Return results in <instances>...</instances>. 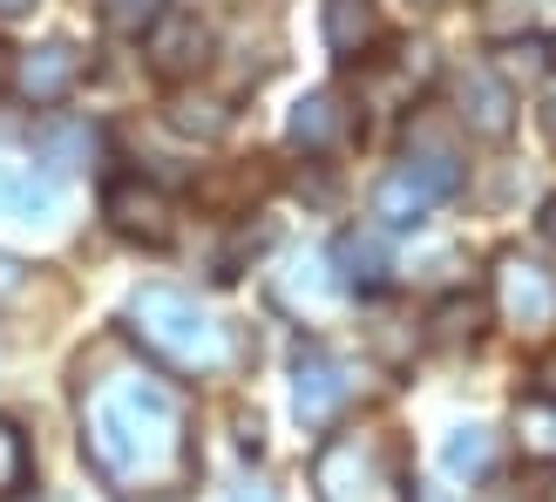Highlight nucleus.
Returning a JSON list of instances; mask_svg holds the SVG:
<instances>
[{
    "label": "nucleus",
    "instance_id": "1a4fd4ad",
    "mask_svg": "<svg viewBox=\"0 0 556 502\" xmlns=\"http://www.w3.org/2000/svg\"><path fill=\"white\" fill-rule=\"evenodd\" d=\"M455 109H462V123L476 136H489V143H503L516 129V96H509V81L489 75V68H462L455 75Z\"/></svg>",
    "mask_w": 556,
    "mask_h": 502
},
{
    "label": "nucleus",
    "instance_id": "20e7f679",
    "mask_svg": "<svg viewBox=\"0 0 556 502\" xmlns=\"http://www.w3.org/2000/svg\"><path fill=\"white\" fill-rule=\"evenodd\" d=\"M455 190H462V163L448 150H414L407 163H394V171L380 177L374 211L387 217V225H421V217L434 204H448Z\"/></svg>",
    "mask_w": 556,
    "mask_h": 502
},
{
    "label": "nucleus",
    "instance_id": "6e6552de",
    "mask_svg": "<svg viewBox=\"0 0 556 502\" xmlns=\"http://www.w3.org/2000/svg\"><path fill=\"white\" fill-rule=\"evenodd\" d=\"M346 394H353V380H346L340 360H332L326 347H305L299 367H292V407H299V422L305 428H326L332 414L346 407Z\"/></svg>",
    "mask_w": 556,
    "mask_h": 502
},
{
    "label": "nucleus",
    "instance_id": "6ab92c4d",
    "mask_svg": "<svg viewBox=\"0 0 556 502\" xmlns=\"http://www.w3.org/2000/svg\"><path fill=\"white\" fill-rule=\"evenodd\" d=\"M21 482H27V441L8 414H0V495H14Z\"/></svg>",
    "mask_w": 556,
    "mask_h": 502
},
{
    "label": "nucleus",
    "instance_id": "b1692460",
    "mask_svg": "<svg viewBox=\"0 0 556 502\" xmlns=\"http://www.w3.org/2000/svg\"><path fill=\"white\" fill-rule=\"evenodd\" d=\"M536 387H543V401H556V353H549L543 367H536Z\"/></svg>",
    "mask_w": 556,
    "mask_h": 502
},
{
    "label": "nucleus",
    "instance_id": "423d86ee",
    "mask_svg": "<svg viewBox=\"0 0 556 502\" xmlns=\"http://www.w3.org/2000/svg\"><path fill=\"white\" fill-rule=\"evenodd\" d=\"M102 211H109V225L123 238H143V244H170L177 238V204L143 177H116L102 190Z\"/></svg>",
    "mask_w": 556,
    "mask_h": 502
},
{
    "label": "nucleus",
    "instance_id": "39448f33",
    "mask_svg": "<svg viewBox=\"0 0 556 502\" xmlns=\"http://www.w3.org/2000/svg\"><path fill=\"white\" fill-rule=\"evenodd\" d=\"M495 313L522 340H556V272L530 251H503L495 259Z\"/></svg>",
    "mask_w": 556,
    "mask_h": 502
},
{
    "label": "nucleus",
    "instance_id": "7c9ffc66",
    "mask_svg": "<svg viewBox=\"0 0 556 502\" xmlns=\"http://www.w3.org/2000/svg\"><path fill=\"white\" fill-rule=\"evenodd\" d=\"M549 62H556V41H549Z\"/></svg>",
    "mask_w": 556,
    "mask_h": 502
},
{
    "label": "nucleus",
    "instance_id": "ddd939ff",
    "mask_svg": "<svg viewBox=\"0 0 556 502\" xmlns=\"http://www.w3.org/2000/svg\"><path fill=\"white\" fill-rule=\"evenodd\" d=\"M286 129H292L299 150H332L346 136V109H340V96H332V89H313V96L292 102V123Z\"/></svg>",
    "mask_w": 556,
    "mask_h": 502
},
{
    "label": "nucleus",
    "instance_id": "f03ea898",
    "mask_svg": "<svg viewBox=\"0 0 556 502\" xmlns=\"http://www.w3.org/2000/svg\"><path fill=\"white\" fill-rule=\"evenodd\" d=\"M129 332L177 374H217L231 360V332L217 326V313H204V305L177 286L129 292Z\"/></svg>",
    "mask_w": 556,
    "mask_h": 502
},
{
    "label": "nucleus",
    "instance_id": "a878e982",
    "mask_svg": "<svg viewBox=\"0 0 556 502\" xmlns=\"http://www.w3.org/2000/svg\"><path fill=\"white\" fill-rule=\"evenodd\" d=\"M225 502H271V489H258V482H244V489H231Z\"/></svg>",
    "mask_w": 556,
    "mask_h": 502
},
{
    "label": "nucleus",
    "instance_id": "c85d7f7f",
    "mask_svg": "<svg viewBox=\"0 0 556 502\" xmlns=\"http://www.w3.org/2000/svg\"><path fill=\"white\" fill-rule=\"evenodd\" d=\"M0 75H8V48H0Z\"/></svg>",
    "mask_w": 556,
    "mask_h": 502
},
{
    "label": "nucleus",
    "instance_id": "7ed1b4c3",
    "mask_svg": "<svg viewBox=\"0 0 556 502\" xmlns=\"http://www.w3.org/2000/svg\"><path fill=\"white\" fill-rule=\"evenodd\" d=\"M319 502H414L380 435H332L313 462Z\"/></svg>",
    "mask_w": 556,
    "mask_h": 502
},
{
    "label": "nucleus",
    "instance_id": "393cba45",
    "mask_svg": "<svg viewBox=\"0 0 556 502\" xmlns=\"http://www.w3.org/2000/svg\"><path fill=\"white\" fill-rule=\"evenodd\" d=\"M536 116H543V136H549V143H556V89L543 96V109H536Z\"/></svg>",
    "mask_w": 556,
    "mask_h": 502
},
{
    "label": "nucleus",
    "instance_id": "f3484780",
    "mask_svg": "<svg viewBox=\"0 0 556 502\" xmlns=\"http://www.w3.org/2000/svg\"><path fill=\"white\" fill-rule=\"evenodd\" d=\"M522 27H536V0H482V35L489 41H516Z\"/></svg>",
    "mask_w": 556,
    "mask_h": 502
},
{
    "label": "nucleus",
    "instance_id": "412c9836",
    "mask_svg": "<svg viewBox=\"0 0 556 502\" xmlns=\"http://www.w3.org/2000/svg\"><path fill=\"white\" fill-rule=\"evenodd\" d=\"M81 143H96V129H48V136H35V156L48 163V171H68V156L81 150Z\"/></svg>",
    "mask_w": 556,
    "mask_h": 502
},
{
    "label": "nucleus",
    "instance_id": "9d476101",
    "mask_svg": "<svg viewBox=\"0 0 556 502\" xmlns=\"http://www.w3.org/2000/svg\"><path fill=\"white\" fill-rule=\"evenodd\" d=\"M14 81H21V96L35 102V109H54V102H62L75 81H81V54H75L68 41H41V48L21 54Z\"/></svg>",
    "mask_w": 556,
    "mask_h": 502
},
{
    "label": "nucleus",
    "instance_id": "bb28decb",
    "mask_svg": "<svg viewBox=\"0 0 556 502\" xmlns=\"http://www.w3.org/2000/svg\"><path fill=\"white\" fill-rule=\"evenodd\" d=\"M35 0H0V21H14V14H27Z\"/></svg>",
    "mask_w": 556,
    "mask_h": 502
},
{
    "label": "nucleus",
    "instance_id": "0eeeda50",
    "mask_svg": "<svg viewBox=\"0 0 556 502\" xmlns=\"http://www.w3.org/2000/svg\"><path fill=\"white\" fill-rule=\"evenodd\" d=\"M143 41H150V68L163 81H190V75L211 62V27L198 14H184V8H163Z\"/></svg>",
    "mask_w": 556,
    "mask_h": 502
},
{
    "label": "nucleus",
    "instance_id": "f257e3e1",
    "mask_svg": "<svg viewBox=\"0 0 556 502\" xmlns=\"http://www.w3.org/2000/svg\"><path fill=\"white\" fill-rule=\"evenodd\" d=\"M81 449L96 476L123 495L170 489L184 482L190 449H184V401L156 374H102L81 387Z\"/></svg>",
    "mask_w": 556,
    "mask_h": 502
},
{
    "label": "nucleus",
    "instance_id": "c756f323",
    "mask_svg": "<svg viewBox=\"0 0 556 502\" xmlns=\"http://www.w3.org/2000/svg\"><path fill=\"white\" fill-rule=\"evenodd\" d=\"M414 8H434V0H414Z\"/></svg>",
    "mask_w": 556,
    "mask_h": 502
},
{
    "label": "nucleus",
    "instance_id": "5701e85b",
    "mask_svg": "<svg viewBox=\"0 0 556 502\" xmlns=\"http://www.w3.org/2000/svg\"><path fill=\"white\" fill-rule=\"evenodd\" d=\"M21 286H27V265L0 251V299H21Z\"/></svg>",
    "mask_w": 556,
    "mask_h": 502
},
{
    "label": "nucleus",
    "instance_id": "2f4dec72",
    "mask_svg": "<svg viewBox=\"0 0 556 502\" xmlns=\"http://www.w3.org/2000/svg\"><path fill=\"white\" fill-rule=\"evenodd\" d=\"M543 502H556V489H549V495H543Z\"/></svg>",
    "mask_w": 556,
    "mask_h": 502
},
{
    "label": "nucleus",
    "instance_id": "a211bd4d",
    "mask_svg": "<svg viewBox=\"0 0 556 502\" xmlns=\"http://www.w3.org/2000/svg\"><path fill=\"white\" fill-rule=\"evenodd\" d=\"M516 428H522V449H530V455L556 462V401H530L516 414Z\"/></svg>",
    "mask_w": 556,
    "mask_h": 502
},
{
    "label": "nucleus",
    "instance_id": "9b49d317",
    "mask_svg": "<svg viewBox=\"0 0 556 502\" xmlns=\"http://www.w3.org/2000/svg\"><path fill=\"white\" fill-rule=\"evenodd\" d=\"M319 35L340 62H359L374 41H380V14L374 0H319Z\"/></svg>",
    "mask_w": 556,
    "mask_h": 502
},
{
    "label": "nucleus",
    "instance_id": "cd10ccee",
    "mask_svg": "<svg viewBox=\"0 0 556 502\" xmlns=\"http://www.w3.org/2000/svg\"><path fill=\"white\" fill-rule=\"evenodd\" d=\"M543 238H549V244H556V198H549V204H543Z\"/></svg>",
    "mask_w": 556,
    "mask_h": 502
},
{
    "label": "nucleus",
    "instance_id": "4be33fe9",
    "mask_svg": "<svg viewBox=\"0 0 556 502\" xmlns=\"http://www.w3.org/2000/svg\"><path fill=\"white\" fill-rule=\"evenodd\" d=\"M482 319V305L476 299H448V305H441V313H434V326H441V340H476V326Z\"/></svg>",
    "mask_w": 556,
    "mask_h": 502
},
{
    "label": "nucleus",
    "instance_id": "2eb2a0df",
    "mask_svg": "<svg viewBox=\"0 0 556 502\" xmlns=\"http://www.w3.org/2000/svg\"><path fill=\"white\" fill-rule=\"evenodd\" d=\"M441 468H448L455 482H482L489 468H495V435H489L482 422L455 428V435H448V449H441Z\"/></svg>",
    "mask_w": 556,
    "mask_h": 502
},
{
    "label": "nucleus",
    "instance_id": "dca6fc26",
    "mask_svg": "<svg viewBox=\"0 0 556 502\" xmlns=\"http://www.w3.org/2000/svg\"><path fill=\"white\" fill-rule=\"evenodd\" d=\"M163 14V0H102V27L109 35H129V41H143L150 27Z\"/></svg>",
    "mask_w": 556,
    "mask_h": 502
},
{
    "label": "nucleus",
    "instance_id": "aec40b11",
    "mask_svg": "<svg viewBox=\"0 0 556 502\" xmlns=\"http://www.w3.org/2000/svg\"><path fill=\"white\" fill-rule=\"evenodd\" d=\"M170 123H177V129H190V136H225V129H231L225 102H190V96L170 109Z\"/></svg>",
    "mask_w": 556,
    "mask_h": 502
},
{
    "label": "nucleus",
    "instance_id": "4468645a",
    "mask_svg": "<svg viewBox=\"0 0 556 502\" xmlns=\"http://www.w3.org/2000/svg\"><path fill=\"white\" fill-rule=\"evenodd\" d=\"M332 259H340V278H346L353 292H380L387 278H394V259H387V238L380 231H346Z\"/></svg>",
    "mask_w": 556,
    "mask_h": 502
},
{
    "label": "nucleus",
    "instance_id": "f8f14e48",
    "mask_svg": "<svg viewBox=\"0 0 556 502\" xmlns=\"http://www.w3.org/2000/svg\"><path fill=\"white\" fill-rule=\"evenodd\" d=\"M62 204V184L41 171H0V217L8 225H48Z\"/></svg>",
    "mask_w": 556,
    "mask_h": 502
}]
</instances>
